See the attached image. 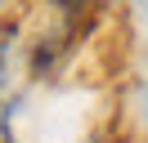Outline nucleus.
Masks as SVG:
<instances>
[{"mask_svg":"<svg viewBox=\"0 0 148 143\" xmlns=\"http://www.w3.org/2000/svg\"><path fill=\"white\" fill-rule=\"evenodd\" d=\"M0 143H14V125H9V112L0 107Z\"/></svg>","mask_w":148,"mask_h":143,"instance_id":"nucleus-1","label":"nucleus"},{"mask_svg":"<svg viewBox=\"0 0 148 143\" xmlns=\"http://www.w3.org/2000/svg\"><path fill=\"white\" fill-rule=\"evenodd\" d=\"M54 5H58V9H63V14H76V9H81V5H85V0H54Z\"/></svg>","mask_w":148,"mask_h":143,"instance_id":"nucleus-2","label":"nucleus"},{"mask_svg":"<svg viewBox=\"0 0 148 143\" xmlns=\"http://www.w3.org/2000/svg\"><path fill=\"white\" fill-rule=\"evenodd\" d=\"M5 5H9V0H0V9H5Z\"/></svg>","mask_w":148,"mask_h":143,"instance_id":"nucleus-3","label":"nucleus"}]
</instances>
